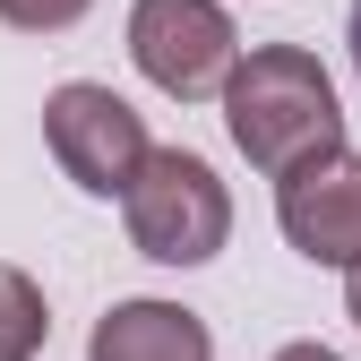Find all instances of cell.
Listing matches in <instances>:
<instances>
[{
    "label": "cell",
    "mask_w": 361,
    "mask_h": 361,
    "mask_svg": "<svg viewBox=\"0 0 361 361\" xmlns=\"http://www.w3.org/2000/svg\"><path fill=\"white\" fill-rule=\"evenodd\" d=\"M224 129L258 172H293L310 155L344 147V112H336V78L319 69V52L301 43H258L250 61H233L224 78Z\"/></svg>",
    "instance_id": "6da1fadb"
},
{
    "label": "cell",
    "mask_w": 361,
    "mask_h": 361,
    "mask_svg": "<svg viewBox=\"0 0 361 361\" xmlns=\"http://www.w3.org/2000/svg\"><path fill=\"white\" fill-rule=\"evenodd\" d=\"M121 215H129V250L155 267H207L233 241V190L190 147H147V164L121 190Z\"/></svg>",
    "instance_id": "7a4b0ae2"
},
{
    "label": "cell",
    "mask_w": 361,
    "mask_h": 361,
    "mask_svg": "<svg viewBox=\"0 0 361 361\" xmlns=\"http://www.w3.org/2000/svg\"><path fill=\"white\" fill-rule=\"evenodd\" d=\"M129 61L172 104H198V95H224V78L241 61V35L215 0H138L129 9Z\"/></svg>",
    "instance_id": "3957f363"
},
{
    "label": "cell",
    "mask_w": 361,
    "mask_h": 361,
    "mask_svg": "<svg viewBox=\"0 0 361 361\" xmlns=\"http://www.w3.org/2000/svg\"><path fill=\"white\" fill-rule=\"evenodd\" d=\"M43 147H52V164L86 198H121L129 172L147 164V121L129 112L112 86L69 78V86H52V104H43Z\"/></svg>",
    "instance_id": "277c9868"
},
{
    "label": "cell",
    "mask_w": 361,
    "mask_h": 361,
    "mask_svg": "<svg viewBox=\"0 0 361 361\" xmlns=\"http://www.w3.org/2000/svg\"><path fill=\"white\" fill-rule=\"evenodd\" d=\"M276 224H284V241L310 258V267H361V155L327 147V155H310L284 172V190H276Z\"/></svg>",
    "instance_id": "5b68a950"
},
{
    "label": "cell",
    "mask_w": 361,
    "mask_h": 361,
    "mask_svg": "<svg viewBox=\"0 0 361 361\" xmlns=\"http://www.w3.org/2000/svg\"><path fill=\"white\" fill-rule=\"evenodd\" d=\"M86 361H215V336L180 301H121L112 319H95Z\"/></svg>",
    "instance_id": "8992f818"
},
{
    "label": "cell",
    "mask_w": 361,
    "mask_h": 361,
    "mask_svg": "<svg viewBox=\"0 0 361 361\" xmlns=\"http://www.w3.org/2000/svg\"><path fill=\"white\" fill-rule=\"evenodd\" d=\"M43 336H52V310H43V284L26 267L0 258V361H35Z\"/></svg>",
    "instance_id": "52a82bcc"
},
{
    "label": "cell",
    "mask_w": 361,
    "mask_h": 361,
    "mask_svg": "<svg viewBox=\"0 0 361 361\" xmlns=\"http://www.w3.org/2000/svg\"><path fill=\"white\" fill-rule=\"evenodd\" d=\"M95 0H0V26H18V35H61L78 26Z\"/></svg>",
    "instance_id": "ba28073f"
},
{
    "label": "cell",
    "mask_w": 361,
    "mask_h": 361,
    "mask_svg": "<svg viewBox=\"0 0 361 361\" xmlns=\"http://www.w3.org/2000/svg\"><path fill=\"white\" fill-rule=\"evenodd\" d=\"M276 361H344V353H327V344H284Z\"/></svg>",
    "instance_id": "9c48e42d"
},
{
    "label": "cell",
    "mask_w": 361,
    "mask_h": 361,
    "mask_svg": "<svg viewBox=\"0 0 361 361\" xmlns=\"http://www.w3.org/2000/svg\"><path fill=\"white\" fill-rule=\"evenodd\" d=\"M344 310H353V327H361V267L344 276Z\"/></svg>",
    "instance_id": "30bf717a"
},
{
    "label": "cell",
    "mask_w": 361,
    "mask_h": 361,
    "mask_svg": "<svg viewBox=\"0 0 361 361\" xmlns=\"http://www.w3.org/2000/svg\"><path fill=\"white\" fill-rule=\"evenodd\" d=\"M344 43H353V69H361V0H353V18H344Z\"/></svg>",
    "instance_id": "8fae6325"
}]
</instances>
